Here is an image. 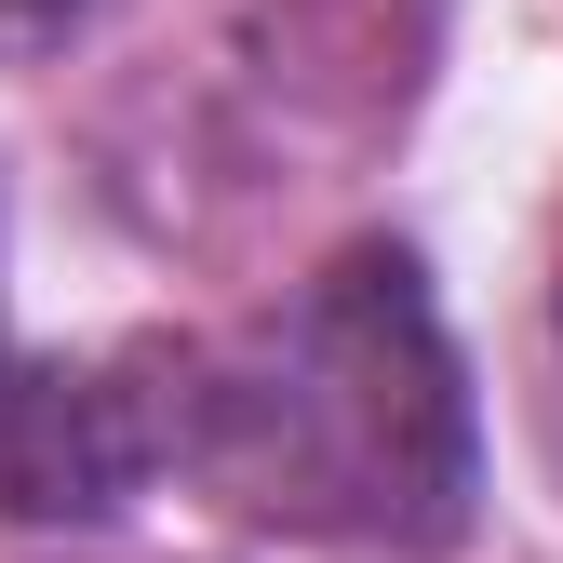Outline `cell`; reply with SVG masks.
I'll use <instances>...</instances> for the list:
<instances>
[{"mask_svg":"<svg viewBox=\"0 0 563 563\" xmlns=\"http://www.w3.org/2000/svg\"><path fill=\"white\" fill-rule=\"evenodd\" d=\"M162 470H175V349L0 363V510L14 523H108Z\"/></svg>","mask_w":563,"mask_h":563,"instance_id":"obj_2","label":"cell"},{"mask_svg":"<svg viewBox=\"0 0 563 563\" xmlns=\"http://www.w3.org/2000/svg\"><path fill=\"white\" fill-rule=\"evenodd\" d=\"M95 27V0H0V67H41Z\"/></svg>","mask_w":563,"mask_h":563,"instance_id":"obj_3","label":"cell"},{"mask_svg":"<svg viewBox=\"0 0 563 563\" xmlns=\"http://www.w3.org/2000/svg\"><path fill=\"white\" fill-rule=\"evenodd\" d=\"M175 470L242 523L335 550H443L470 537V376L416 255L349 242L282 309L216 349H175Z\"/></svg>","mask_w":563,"mask_h":563,"instance_id":"obj_1","label":"cell"}]
</instances>
